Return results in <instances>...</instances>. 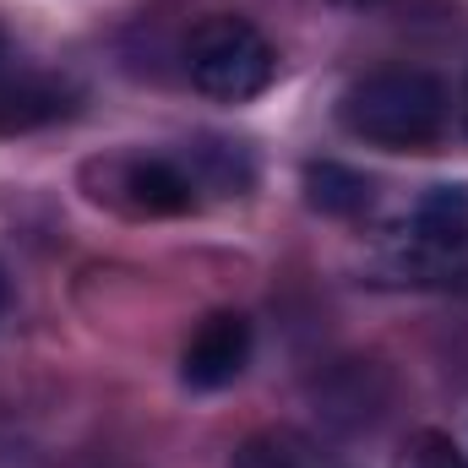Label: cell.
Returning a JSON list of instances; mask_svg holds the SVG:
<instances>
[{"label": "cell", "mask_w": 468, "mask_h": 468, "mask_svg": "<svg viewBox=\"0 0 468 468\" xmlns=\"http://www.w3.org/2000/svg\"><path fill=\"white\" fill-rule=\"evenodd\" d=\"M305 186H311V202L322 213H359L370 202V180L344 169V164H311Z\"/></svg>", "instance_id": "obj_7"}, {"label": "cell", "mask_w": 468, "mask_h": 468, "mask_svg": "<svg viewBox=\"0 0 468 468\" xmlns=\"http://www.w3.org/2000/svg\"><path fill=\"white\" fill-rule=\"evenodd\" d=\"M234 468H322V452L294 431H256L234 452Z\"/></svg>", "instance_id": "obj_6"}, {"label": "cell", "mask_w": 468, "mask_h": 468, "mask_svg": "<svg viewBox=\"0 0 468 468\" xmlns=\"http://www.w3.org/2000/svg\"><path fill=\"white\" fill-rule=\"evenodd\" d=\"M88 197L125 218H180L202 207L207 186L197 175L191 147L186 153H115V158L88 164Z\"/></svg>", "instance_id": "obj_2"}, {"label": "cell", "mask_w": 468, "mask_h": 468, "mask_svg": "<svg viewBox=\"0 0 468 468\" xmlns=\"http://www.w3.org/2000/svg\"><path fill=\"white\" fill-rule=\"evenodd\" d=\"M245 359H250V322L239 311H218L191 333V344L180 354V381L197 392H218L245 370Z\"/></svg>", "instance_id": "obj_4"}, {"label": "cell", "mask_w": 468, "mask_h": 468, "mask_svg": "<svg viewBox=\"0 0 468 468\" xmlns=\"http://www.w3.org/2000/svg\"><path fill=\"white\" fill-rule=\"evenodd\" d=\"M338 115L370 147L425 153L447 131V88L431 71L387 66V71H370V77L354 82L349 93H344V104H338Z\"/></svg>", "instance_id": "obj_1"}, {"label": "cell", "mask_w": 468, "mask_h": 468, "mask_svg": "<svg viewBox=\"0 0 468 468\" xmlns=\"http://www.w3.org/2000/svg\"><path fill=\"white\" fill-rule=\"evenodd\" d=\"M0 311H5V272H0Z\"/></svg>", "instance_id": "obj_9"}, {"label": "cell", "mask_w": 468, "mask_h": 468, "mask_svg": "<svg viewBox=\"0 0 468 468\" xmlns=\"http://www.w3.org/2000/svg\"><path fill=\"white\" fill-rule=\"evenodd\" d=\"M414 239L431 256H463L468 250V186H441L420 202L414 213Z\"/></svg>", "instance_id": "obj_5"}, {"label": "cell", "mask_w": 468, "mask_h": 468, "mask_svg": "<svg viewBox=\"0 0 468 468\" xmlns=\"http://www.w3.org/2000/svg\"><path fill=\"white\" fill-rule=\"evenodd\" d=\"M403 468H468V458L447 441V436H436V431H425V436H414L409 441V458Z\"/></svg>", "instance_id": "obj_8"}, {"label": "cell", "mask_w": 468, "mask_h": 468, "mask_svg": "<svg viewBox=\"0 0 468 468\" xmlns=\"http://www.w3.org/2000/svg\"><path fill=\"white\" fill-rule=\"evenodd\" d=\"M186 71L197 82V93L224 99V104H245L256 93L272 88L278 77V49L267 44V33L245 16H202L186 38Z\"/></svg>", "instance_id": "obj_3"}]
</instances>
